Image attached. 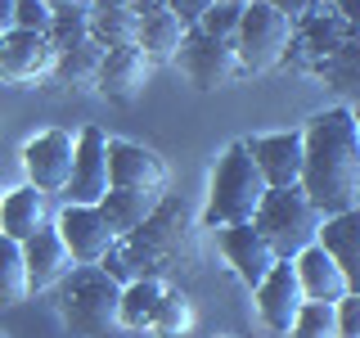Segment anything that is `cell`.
<instances>
[{
  "mask_svg": "<svg viewBox=\"0 0 360 338\" xmlns=\"http://www.w3.org/2000/svg\"><path fill=\"white\" fill-rule=\"evenodd\" d=\"M307 158H302V180L307 199L324 217L360 208V127L356 108H324L315 113L302 131Z\"/></svg>",
  "mask_w": 360,
  "mask_h": 338,
  "instance_id": "1",
  "label": "cell"
},
{
  "mask_svg": "<svg viewBox=\"0 0 360 338\" xmlns=\"http://www.w3.org/2000/svg\"><path fill=\"white\" fill-rule=\"evenodd\" d=\"M180 262L185 266L198 262V234H194V221H189L185 203L162 199L153 217L135 234L112 244L99 266L117 284H131V280H167L172 270H180Z\"/></svg>",
  "mask_w": 360,
  "mask_h": 338,
  "instance_id": "2",
  "label": "cell"
},
{
  "mask_svg": "<svg viewBox=\"0 0 360 338\" xmlns=\"http://www.w3.org/2000/svg\"><path fill=\"white\" fill-rule=\"evenodd\" d=\"M122 284L104 266H72L59 284V315L77 338H108L117 334Z\"/></svg>",
  "mask_w": 360,
  "mask_h": 338,
  "instance_id": "3",
  "label": "cell"
},
{
  "mask_svg": "<svg viewBox=\"0 0 360 338\" xmlns=\"http://www.w3.org/2000/svg\"><path fill=\"white\" fill-rule=\"evenodd\" d=\"M266 180L257 172V163L248 158L243 140L230 144L221 158H217V172H212V194H207V212H202V225L221 230V225H248L257 217L266 199Z\"/></svg>",
  "mask_w": 360,
  "mask_h": 338,
  "instance_id": "4",
  "label": "cell"
},
{
  "mask_svg": "<svg viewBox=\"0 0 360 338\" xmlns=\"http://www.w3.org/2000/svg\"><path fill=\"white\" fill-rule=\"evenodd\" d=\"M257 234L275 248L279 262H292L302 248H311L320 239V225H324V212L307 199L302 185H288V189H266L262 208H257Z\"/></svg>",
  "mask_w": 360,
  "mask_h": 338,
  "instance_id": "5",
  "label": "cell"
},
{
  "mask_svg": "<svg viewBox=\"0 0 360 338\" xmlns=\"http://www.w3.org/2000/svg\"><path fill=\"white\" fill-rule=\"evenodd\" d=\"M288 41H292V23L279 9H270L266 0L243 5V23H239V37H234L243 73H270V68H279L288 59Z\"/></svg>",
  "mask_w": 360,
  "mask_h": 338,
  "instance_id": "6",
  "label": "cell"
},
{
  "mask_svg": "<svg viewBox=\"0 0 360 338\" xmlns=\"http://www.w3.org/2000/svg\"><path fill=\"white\" fill-rule=\"evenodd\" d=\"M352 37H356V32L347 27L329 5H315L307 18L292 23V41H288V59L284 63L302 68V73H320V68L329 63Z\"/></svg>",
  "mask_w": 360,
  "mask_h": 338,
  "instance_id": "7",
  "label": "cell"
},
{
  "mask_svg": "<svg viewBox=\"0 0 360 338\" xmlns=\"http://www.w3.org/2000/svg\"><path fill=\"white\" fill-rule=\"evenodd\" d=\"M176 63H180V73H185L198 90H221V86H230L234 77L243 73L234 41H217V37H207V32H198V27L185 32Z\"/></svg>",
  "mask_w": 360,
  "mask_h": 338,
  "instance_id": "8",
  "label": "cell"
},
{
  "mask_svg": "<svg viewBox=\"0 0 360 338\" xmlns=\"http://www.w3.org/2000/svg\"><path fill=\"white\" fill-rule=\"evenodd\" d=\"M72 158H77V135L72 131H41L37 140L22 144V167H27V185L41 194H63L72 180Z\"/></svg>",
  "mask_w": 360,
  "mask_h": 338,
  "instance_id": "9",
  "label": "cell"
},
{
  "mask_svg": "<svg viewBox=\"0 0 360 338\" xmlns=\"http://www.w3.org/2000/svg\"><path fill=\"white\" fill-rule=\"evenodd\" d=\"M108 135L99 127H86L77 135V158H72V180H68L63 199L82 203V208H99L108 194Z\"/></svg>",
  "mask_w": 360,
  "mask_h": 338,
  "instance_id": "10",
  "label": "cell"
},
{
  "mask_svg": "<svg viewBox=\"0 0 360 338\" xmlns=\"http://www.w3.org/2000/svg\"><path fill=\"white\" fill-rule=\"evenodd\" d=\"M59 50L50 45V37L41 32H5L0 37V82L9 86H37L54 73Z\"/></svg>",
  "mask_w": 360,
  "mask_h": 338,
  "instance_id": "11",
  "label": "cell"
},
{
  "mask_svg": "<svg viewBox=\"0 0 360 338\" xmlns=\"http://www.w3.org/2000/svg\"><path fill=\"white\" fill-rule=\"evenodd\" d=\"M248 158L257 163V172L270 189H288L302 180V158H307V144H302V131H275V135H252L243 140Z\"/></svg>",
  "mask_w": 360,
  "mask_h": 338,
  "instance_id": "12",
  "label": "cell"
},
{
  "mask_svg": "<svg viewBox=\"0 0 360 338\" xmlns=\"http://www.w3.org/2000/svg\"><path fill=\"white\" fill-rule=\"evenodd\" d=\"M54 230L63 234V244H68L77 266H99L108 257V248L117 244L108 221L99 217V208H82V203H68L59 212V221H54Z\"/></svg>",
  "mask_w": 360,
  "mask_h": 338,
  "instance_id": "13",
  "label": "cell"
},
{
  "mask_svg": "<svg viewBox=\"0 0 360 338\" xmlns=\"http://www.w3.org/2000/svg\"><path fill=\"white\" fill-rule=\"evenodd\" d=\"M108 185L112 189H167V163L149 144L108 140Z\"/></svg>",
  "mask_w": 360,
  "mask_h": 338,
  "instance_id": "14",
  "label": "cell"
},
{
  "mask_svg": "<svg viewBox=\"0 0 360 338\" xmlns=\"http://www.w3.org/2000/svg\"><path fill=\"white\" fill-rule=\"evenodd\" d=\"M252 293H257V311H262V320L270 325V330H279V334L292 330L302 302H307L302 280H297V266H292V262H275V270H270Z\"/></svg>",
  "mask_w": 360,
  "mask_h": 338,
  "instance_id": "15",
  "label": "cell"
},
{
  "mask_svg": "<svg viewBox=\"0 0 360 338\" xmlns=\"http://www.w3.org/2000/svg\"><path fill=\"white\" fill-rule=\"evenodd\" d=\"M221 253H225V262L239 270V280L248 289H257L270 270H275V262H279L275 248L257 234L252 221H248V225H221Z\"/></svg>",
  "mask_w": 360,
  "mask_h": 338,
  "instance_id": "16",
  "label": "cell"
},
{
  "mask_svg": "<svg viewBox=\"0 0 360 338\" xmlns=\"http://www.w3.org/2000/svg\"><path fill=\"white\" fill-rule=\"evenodd\" d=\"M153 63L144 59L140 45H127V50H108L104 68H99V95H108L112 104H135L149 86Z\"/></svg>",
  "mask_w": 360,
  "mask_h": 338,
  "instance_id": "17",
  "label": "cell"
},
{
  "mask_svg": "<svg viewBox=\"0 0 360 338\" xmlns=\"http://www.w3.org/2000/svg\"><path fill=\"white\" fill-rule=\"evenodd\" d=\"M22 262H27V284L32 289H54L68 280V270H72V253H68L63 234L54 230V225H45L37 230L27 244H22Z\"/></svg>",
  "mask_w": 360,
  "mask_h": 338,
  "instance_id": "18",
  "label": "cell"
},
{
  "mask_svg": "<svg viewBox=\"0 0 360 338\" xmlns=\"http://www.w3.org/2000/svg\"><path fill=\"white\" fill-rule=\"evenodd\" d=\"M315 244L333 257V266L342 270L347 289L360 293V208L356 212H338V217H324L320 239Z\"/></svg>",
  "mask_w": 360,
  "mask_h": 338,
  "instance_id": "19",
  "label": "cell"
},
{
  "mask_svg": "<svg viewBox=\"0 0 360 338\" xmlns=\"http://www.w3.org/2000/svg\"><path fill=\"white\" fill-rule=\"evenodd\" d=\"M162 199H167V189H108L104 203H99V217L108 221L112 239H127L153 217Z\"/></svg>",
  "mask_w": 360,
  "mask_h": 338,
  "instance_id": "20",
  "label": "cell"
},
{
  "mask_svg": "<svg viewBox=\"0 0 360 338\" xmlns=\"http://www.w3.org/2000/svg\"><path fill=\"white\" fill-rule=\"evenodd\" d=\"M45 225H50V208H45V194L37 185H18L0 199V234H5V239L27 244Z\"/></svg>",
  "mask_w": 360,
  "mask_h": 338,
  "instance_id": "21",
  "label": "cell"
},
{
  "mask_svg": "<svg viewBox=\"0 0 360 338\" xmlns=\"http://www.w3.org/2000/svg\"><path fill=\"white\" fill-rule=\"evenodd\" d=\"M292 266H297V280H302V293H307V302H342L347 293V280H342V270L333 266V257L324 253L320 244H311V248H302L297 257H292Z\"/></svg>",
  "mask_w": 360,
  "mask_h": 338,
  "instance_id": "22",
  "label": "cell"
},
{
  "mask_svg": "<svg viewBox=\"0 0 360 338\" xmlns=\"http://www.w3.org/2000/svg\"><path fill=\"white\" fill-rule=\"evenodd\" d=\"M185 23H180L172 9H153V14L140 18V50L149 63H176L180 41H185Z\"/></svg>",
  "mask_w": 360,
  "mask_h": 338,
  "instance_id": "23",
  "label": "cell"
},
{
  "mask_svg": "<svg viewBox=\"0 0 360 338\" xmlns=\"http://www.w3.org/2000/svg\"><path fill=\"white\" fill-rule=\"evenodd\" d=\"M104 45L99 41H82L72 45V50H63L59 59H54V82L68 86V90H99V68H104Z\"/></svg>",
  "mask_w": 360,
  "mask_h": 338,
  "instance_id": "24",
  "label": "cell"
},
{
  "mask_svg": "<svg viewBox=\"0 0 360 338\" xmlns=\"http://www.w3.org/2000/svg\"><path fill=\"white\" fill-rule=\"evenodd\" d=\"M167 298V280H131L122 284V307H117V325L122 330H153V315Z\"/></svg>",
  "mask_w": 360,
  "mask_h": 338,
  "instance_id": "25",
  "label": "cell"
},
{
  "mask_svg": "<svg viewBox=\"0 0 360 338\" xmlns=\"http://www.w3.org/2000/svg\"><path fill=\"white\" fill-rule=\"evenodd\" d=\"M90 41H99L104 50L140 45V14L135 9H90Z\"/></svg>",
  "mask_w": 360,
  "mask_h": 338,
  "instance_id": "26",
  "label": "cell"
},
{
  "mask_svg": "<svg viewBox=\"0 0 360 338\" xmlns=\"http://www.w3.org/2000/svg\"><path fill=\"white\" fill-rule=\"evenodd\" d=\"M32 293L27 284V262H22V244L0 234V307H18Z\"/></svg>",
  "mask_w": 360,
  "mask_h": 338,
  "instance_id": "27",
  "label": "cell"
},
{
  "mask_svg": "<svg viewBox=\"0 0 360 338\" xmlns=\"http://www.w3.org/2000/svg\"><path fill=\"white\" fill-rule=\"evenodd\" d=\"M45 37H50V45L59 54L72 50V45H82V41H90V5H59Z\"/></svg>",
  "mask_w": 360,
  "mask_h": 338,
  "instance_id": "28",
  "label": "cell"
},
{
  "mask_svg": "<svg viewBox=\"0 0 360 338\" xmlns=\"http://www.w3.org/2000/svg\"><path fill=\"white\" fill-rule=\"evenodd\" d=\"M320 77H324V82H329L333 90H347V95H356V99H360V32L333 54L329 63L320 68Z\"/></svg>",
  "mask_w": 360,
  "mask_h": 338,
  "instance_id": "29",
  "label": "cell"
},
{
  "mask_svg": "<svg viewBox=\"0 0 360 338\" xmlns=\"http://www.w3.org/2000/svg\"><path fill=\"white\" fill-rule=\"evenodd\" d=\"M288 334L292 338H342L338 334V307L333 302H302Z\"/></svg>",
  "mask_w": 360,
  "mask_h": 338,
  "instance_id": "30",
  "label": "cell"
},
{
  "mask_svg": "<svg viewBox=\"0 0 360 338\" xmlns=\"http://www.w3.org/2000/svg\"><path fill=\"white\" fill-rule=\"evenodd\" d=\"M189 325H194L189 298H185V293H176V289H167L162 307H158V315H153V334H158V338H180Z\"/></svg>",
  "mask_w": 360,
  "mask_h": 338,
  "instance_id": "31",
  "label": "cell"
},
{
  "mask_svg": "<svg viewBox=\"0 0 360 338\" xmlns=\"http://www.w3.org/2000/svg\"><path fill=\"white\" fill-rule=\"evenodd\" d=\"M239 23H243V5H225V0H217V5L198 18V32H207V37H217V41H234L239 37Z\"/></svg>",
  "mask_w": 360,
  "mask_h": 338,
  "instance_id": "32",
  "label": "cell"
},
{
  "mask_svg": "<svg viewBox=\"0 0 360 338\" xmlns=\"http://www.w3.org/2000/svg\"><path fill=\"white\" fill-rule=\"evenodd\" d=\"M50 23H54V9H50V0H18L14 5V27L18 32H50Z\"/></svg>",
  "mask_w": 360,
  "mask_h": 338,
  "instance_id": "33",
  "label": "cell"
},
{
  "mask_svg": "<svg viewBox=\"0 0 360 338\" xmlns=\"http://www.w3.org/2000/svg\"><path fill=\"white\" fill-rule=\"evenodd\" d=\"M338 334L360 338V293H347V298L338 302Z\"/></svg>",
  "mask_w": 360,
  "mask_h": 338,
  "instance_id": "34",
  "label": "cell"
},
{
  "mask_svg": "<svg viewBox=\"0 0 360 338\" xmlns=\"http://www.w3.org/2000/svg\"><path fill=\"white\" fill-rule=\"evenodd\" d=\"M212 5H217V0H167V9H172V14L185 23V27H198V18L207 14Z\"/></svg>",
  "mask_w": 360,
  "mask_h": 338,
  "instance_id": "35",
  "label": "cell"
},
{
  "mask_svg": "<svg viewBox=\"0 0 360 338\" xmlns=\"http://www.w3.org/2000/svg\"><path fill=\"white\" fill-rule=\"evenodd\" d=\"M270 9H279V14H284L288 23H297V18H307L315 5H320V0H266Z\"/></svg>",
  "mask_w": 360,
  "mask_h": 338,
  "instance_id": "36",
  "label": "cell"
},
{
  "mask_svg": "<svg viewBox=\"0 0 360 338\" xmlns=\"http://www.w3.org/2000/svg\"><path fill=\"white\" fill-rule=\"evenodd\" d=\"M320 5H329L338 18L347 23L352 32H360V0H320Z\"/></svg>",
  "mask_w": 360,
  "mask_h": 338,
  "instance_id": "37",
  "label": "cell"
},
{
  "mask_svg": "<svg viewBox=\"0 0 360 338\" xmlns=\"http://www.w3.org/2000/svg\"><path fill=\"white\" fill-rule=\"evenodd\" d=\"M14 5H18V0H0V37L14 32Z\"/></svg>",
  "mask_w": 360,
  "mask_h": 338,
  "instance_id": "38",
  "label": "cell"
},
{
  "mask_svg": "<svg viewBox=\"0 0 360 338\" xmlns=\"http://www.w3.org/2000/svg\"><path fill=\"white\" fill-rule=\"evenodd\" d=\"M90 9H135V0H90Z\"/></svg>",
  "mask_w": 360,
  "mask_h": 338,
  "instance_id": "39",
  "label": "cell"
},
{
  "mask_svg": "<svg viewBox=\"0 0 360 338\" xmlns=\"http://www.w3.org/2000/svg\"><path fill=\"white\" fill-rule=\"evenodd\" d=\"M59 5H90V0H50V9H59Z\"/></svg>",
  "mask_w": 360,
  "mask_h": 338,
  "instance_id": "40",
  "label": "cell"
},
{
  "mask_svg": "<svg viewBox=\"0 0 360 338\" xmlns=\"http://www.w3.org/2000/svg\"><path fill=\"white\" fill-rule=\"evenodd\" d=\"M225 5H252V0H225Z\"/></svg>",
  "mask_w": 360,
  "mask_h": 338,
  "instance_id": "41",
  "label": "cell"
},
{
  "mask_svg": "<svg viewBox=\"0 0 360 338\" xmlns=\"http://www.w3.org/2000/svg\"><path fill=\"white\" fill-rule=\"evenodd\" d=\"M356 127H360V108H356Z\"/></svg>",
  "mask_w": 360,
  "mask_h": 338,
  "instance_id": "42",
  "label": "cell"
},
{
  "mask_svg": "<svg viewBox=\"0 0 360 338\" xmlns=\"http://www.w3.org/2000/svg\"><path fill=\"white\" fill-rule=\"evenodd\" d=\"M0 338H5V334H0Z\"/></svg>",
  "mask_w": 360,
  "mask_h": 338,
  "instance_id": "43",
  "label": "cell"
}]
</instances>
